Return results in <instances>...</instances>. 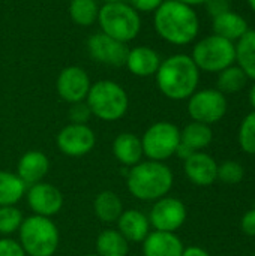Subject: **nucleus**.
<instances>
[{
  "instance_id": "nucleus-33",
  "label": "nucleus",
  "mask_w": 255,
  "mask_h": 256,
  "mask_svg": "<svg viewBox=\"0 0 255 256\" xmlns=\"http://www.w3.org/2000/svg\"><path fill=\"white\" fill-rule=\"evenodd\" d=\"M0 256H27L23 250L21 244L11 238V237H2L0 238Z\"/></svg>"
},
{
  "instance_id": "nucleus-44",
  "label": "nucleus",
  "mask_w": 255,
  "mask_h": 256,
  "mask_svg": "<svg viewBox=\"0 0 255 256\" xmlns=\"http://www.w3.org/2000/svg\"><path fill=\"white\" fill-rule=\"evenodd\" d=\"M228 2H230V0H228Z\"/></svg>"
},
{
  "instance_id": "nucleus-41",
  "label": "nucleus",
  "mask_w": 255,
  "mask_h": 256,
  "mask_svg": "<svg viewBox=\"0 0 255 256\" xmlns=\"http://www.w3.org/2000/svg\"><path fill=\"white\" fill-rule=\"evenodd\" d=\"M248 4H249V8L255 12V0H248Z\"/></svg>"
},
{
  "instance_id": "nucleus-18",
  "label": "nucleus",
  "mask_w": 255,
  "mask_h": 256,
  "mask_svg": "<svg viewBox=\"0 0 255 256\" xmlns=\"http://www.w3.org/2000/svg\"><path fill=\"white\" fill-rule=\"evenodd\" d=\"M183 243L174 232L153 231L143 242V256H182Z\"/></svg>"
},
{
  "instance_id": "nucleus-6",
  "label": "nucleus",
  "mask_w": 255,
  "mask_h": 256,
  "mask_svg": "<svg viewBox=\"0 0 255 256\" xmlns=\"http://www.w3.org/2000/svg\"><path fill=\"white\" fill-rule=\"evenodd\" d=\"M86 102L92 114L102 122L120 120L129 106L125 88L111 80H101L92 84Z\"/></svg>"
},
{
  "instance_id": "nucleus-14",
  "label": "nucleus",
  "mask_w": 255,
  "mask_h": 256,
  "mask_svg": "<svg viewBox=\"0 0 255 256\" xmlns=\"http://www.w3.org/2000/svg\"><path fill=\"white\" fill-rule=\"evenodd\" d=\"M92 87L87 72L80 66L65 68L56 81V88L59 96L68 104H77L86 100L89 90Z\"/></svg>"
},
{
  "instance_id": "nucleus-24",
  "label": "nucleus",
  "mask_w": 255,
  "mask_h": 256,
  "mask_svg": "<svg viewBox=\"0 0 255 256\" xmlns=\"http://www.w3.org/2000/svg\"><path fill=\"white\" fill-rule=\"evenodd\" d=\"M236 64L245 72L248 80L255 81V30H248L236 42Z\"/></svg>"
},
{
  "instance_id": "nucleus-27",
  "label": "nucleus",
  "mask_w": 255,
  "mask_h": 256,
  "mask_svg": "<svg viewBox=\"0 0 255 256\" xmlns=\"http://www.w3.org/2000/svg\"><path fill=\"white\" fill-rule=\"evenodd\" d=\"M248 76L245 75V72L234 63L228 68H225L224 70H221L218 74V90L224 94H230V93H237L240 92L245 86H246Z\"/></svg>"
},
{
  "instance_id": "nucleus-8",
  "label": "nucleus",
  "mask_w": 255,
  "mask_h": 256,
  "mask_svg": "<svg viewBox=\"0 0 255 256\" xmlns=\"http://www.w3.org/2000/svg\"><path fill=\"white\" fill-rule=\"evenodd\" d=\"M141 144L149 160L164 162L176 154L180 144V129L170 122L153 123L141 136Z\"/></svg>"
},
{
  "instance_id": "nucleus-34",
  "label": "nucleus",
  "mask_w": 255,
  "mask_h": 256,
  "mask_svg": "<svg viewBox=\"0 0 255 256\" xmlns=\"http://www.w3.org/2000/svg\"><path fill=\"white\" fill-rule=\"evenodd\" d=\"M204 6H206L207 14L212 18H215V16L230 10V2L228 0H207L204 3Z\"/></svg>"
},
{
  "instance_id": "nucleus-20",
  "label": "nucleus",
  "mask_w": 255,
  "mask_h": 256,
  "mask_svg": "<svg viewBox=\"0 0 255 256\" xmlns=\"http://www.w3.org/2000/svg\"><path fill=\"white\" fill-rule=\"evenodd\" d=\"M159 54L150 46H135L128 51L125 66L135 76H152L161 64Z\"/></svg>"
},
{
  "instance_id": "nucleus-32",
  "label": "nucleus",
  "mask_w": 255,
  "mask_h": 256,
  "mask_svg": "<svg viewBox=\"0 0 255 256\" xmlns=\"http://www.w3.org/2000/svg\"><path fill=\"white\" fill-rule=\"evenodd\" d=\"M92 111L87 105L86 100L83 102H77V104H71L69 108V120L74 124H87V122L92 118Z\"/></svg>"
},
{
  "instance_id": "nucleus-31",
  "label": "nucleus",
  "mask_w": 255,
  "mask_h": 256,
  "mask_svg": "<svg viewBox=\"0 0 255 256\" xmlns=\"http://www.w3.org/2000/svg\"><path fill=\"white\" fill-rule=\"evenodd\" d=\"M243 166L234 160H227L222 165H218V180L225 184H237L243 180Z\"/></svg>"
},
{
  "instance_id": "nucleus-29",
  "label": "nucleus",
  "mask_w": 255,
  "mask_h": 256,
  "mask_svg": "<svg viewBox=\"0 0 255 256\" xmlns=\"http://www.w3.org/2000/svg\"><path fill=\"white\" fill-rule=\"evenodd\" d=\"M24 216L20 208L15 206H5L0 207V236L9 237L14 232H18Z\"/></svg>"
},
{
  "instance_id": "nucleus-15",
  "label": "nucleus",
  "mask_w": 255,
  "mask_h": 256,
  "mask_svg": "<svg viewBox=\"0 0 255 256\" xmlns=\"http://www.w3.org/2000/svg\"><path fill=\"white\" fill-rule=\"evenodd\" d=\"M185 174L197 186L206 188L218 180V164L216 160L203 152L192 153L185 160Z\"/></svg>"
},
{
  "instance_id": "nucleus-30",
  "label": "nucleus",
  "mask_w": 255,
  "mask_h": 256,
  "mask_svg": "<svg viewBox=\"0 0 255 256\" xmlns=\"http://www.w3.org/2000/svg\"><path fill=\"white\" fill-rule=\"evenodd\" d=\"M239 144L248 154H255V111L249 112L239 129Z\"/></svg>"
},
{
  "instance_id": "nucleus-2",
  "label": "nucleus",
  "mask_w": 255,
  "mask_h": 256,
  "mask_svg": "<svg viewBox=\"0 0 255 256\" xmlns=\"http://www.w3.org/2000/svg\"><path fill=\"white\" fill-rule=\"evenodd\" d=\"M155 76L156 86L165 98L185 100L197 92L200 70L191 56L173 54L161 62Z\"/></svg>"
},
{
  "instance_id": "nucleus-9",
  "label": "nucleus",
  "mask_w": 255,
  "mask_h": 256,
  "mask_svg": "<svg viewBox=\"0 0 255 256\" xmlns=\"http://www.w3.org/2000/svg\"><path fill=\"white\" fill-rule=\"evenodd\" d=\"M227 112V98L218 88L197 90L188 99V114L192 122L213 124Z\"/></svg>"
},
{
  "instance_id": "nucleus-35",
  "label": "nucleus",
  "mask_w": 255,
  "mask_h": 256,
  "mask_svg": "<svg viewBox=\"0 0 255 256\" xmlns=\"http://www.w3.org/2000/svg\"><path fill=\"white\" fill-rule=\"evenodd\" d=\"M164 0H128L137 12H155Z\"/></svg>"
},
{
  "instance_id": "nucleus-12",
  "label": "nucleus",
  "mask_w": 255,
  "mask_h": 256,
  "mask_svg": "<svg viewBox=\"0 0 255 256\" xmlns=\"http://www.w3.org/2000/svg\"><path fill=\"white\" fill-rule=\"evenodd\" d=\"M26 198L33 214L50 219L60 213L65 202L60 189L47 182H39L36 184L29 186L26 190Z\"/></svg>"
},
{
  "instance_id": "nucleus-5",
  "label": "nucleus",
  "mask_w": 255,
  "mask_h": 256,
  "mask_svg": "<svg viewBox=\"0 0 255 256\" xmlns=\"http://www.w3.org/2000/svg\"><path fill=\"white\" fill-rule=\"evenodd\" d=\"M98 22L102 33L123 44L134 40L141 30L140 14L125 2L104 3L99 8Z\"/></svg>"
},
{
  "instance_id": "nucleus-17",
  "label": "nucleus",
  "mask_w": 255,
  "mask_h": 256,
  "mask_svg": "<svg viewBox=\"0 0 255 256\" xmlns=\"http://www.w3.org/2000/svg\"><path fill=\"white\" fill-rule=\"evenodd\" d=\"M117 231L129 243H143L150 234L149 216L140 210H123L117 219Z\"/></svg>"
},
{
  "instance_id": "nucleus-21",
  "label": "nucleus",
  "mask_w": 255,
  "mask_h": 256,
  "mask_svg": "<svg viewBox=\"0 0 255 256\" xmlns=\"http://www.w3.org/2000/svg\"><path fill=\"white\" fill-rule=\"evenodd\" d=\"M212 27H213V34H218L231 42H237L249 30L246 20L240 14L233 12L231 9L215 16Z\"/></svg>"
},
{
  "instance_id": "nucleus-22",
  "label": "nucleus",
  "mask_w": 255,
  "mask_h": 256,
  "mask_svg": "<svg viewBox=\"0 0 255 256\" xmlns=\"http://www.w3.org/2000/svg\"><path fill=\"white\" fill-rule=\"evenodd\" d=\"M95 216L104 224H114L123 213V202L113 190H104L96 195L93 201Z\"/></svg>"
},
{
  "instance_id": "nucleus-28",
  "label": "nucleus",
  "mask_w": 255,
  "mask_h": 256,
  "mask_svg": "<svg viewBox=\"0 0 255 256\" xmlns=\"http://www.w3.org/2000/svg\"><path fill=\"white\" fill-rule=\"evenodd\" d=\"M98 14L99 8L95 0H71L69 3V16L77 26L89 27L95 24Z\"/></svg>"
},
{
  "instance_id": "nucleus-40",
  "label": "nucleus",
  "mask_w": 255,
  "mask_h": 256,
  "mask_svg": "<svg viewBox=\"0 0 255 256\" xmlns=\"http://www.w3.org/2000/svg\"><path fill=\"white\" fill-rule=\"evenodd\" d=\"M249 102H251V106L254 108L255 111V82L252 84L251 90H249Z\"/></svg>"
},
{
  "instance_id": "nucleus-36",
  "label": "nucleus",
  "mask_w": 255,
  "mask_h": 256,
  "mask_svg": "<svg viewBox=\"0 0 255 256\" xmlns=\"http://www.w3.org/2000/svg\"><path fill=\"white\" fill-rule=\"evenodd\" d=\"M242 231L249 236V237H255V208L249 210L248 213H245V216L242 218Z\"/></svg>"
},
{
  "instance_id": "nucleus-19",
  "label": "nucleus",
  "mask_w": 255,
  "mask_h": 256,
  "mask_svg": "<svg viewBox=\"0 0 255 256\" xmlns=\"http://www.w3.org/2000/svg\"><path fill=\"white\" fill-rule=\"evenodd\" d=\"M113 154L119 164L132 168L143 160V144L141 138L131 132L119 134L113 141Z\"/></svg>"
},
{
  "instance_id": "nucleus-7",
  "label": "nucleus",
  "mask_w": 255,
  "mask_h": 256,
  "mask_svg": "<svg viewBox=\"0 0 255 256\" xmlns=\"http://www.w3.org/2000/svg\"><path fill=\"white\" fill-rule=\"evenodd\" d=\"M191 58L198 70L219 74L236 63V44L218 34H210L194 45Z\"/></svg>"
},
{
  "instance_id": "nucleus-16",
  "label": "nucleus",
  "mask_w": 255,
  "mask_h": 256,
  "mask_svg": "<svg viewBox=\"0 0 255 256\" xmlns=\"http://www.w3.org/2000/svg\"><path fill=\"white\" fill-rule=\"evenodd\" d=\"M50 171V159L45 153L38 150H30L24 153L17 165V176L29 188L45 178Z\"/></svg>"
},
{
  "instance_id": "nucleus-23",
  "label": "nucleus",
  "mask_w": 255,
  "mask_h": 256,
  "mask_svg": "<svg viewBox=\"0 0 255 256\" xmlns=\"http://www.w3.org/2000/svg\"><path fill=\"white\" fill-rule=\"evenodd\" d=\"M213 140V132L209 124L191 122L180 130V142L192 152H201Z\"/></svg>"
},
{
  "instance_id": "nucleus-37",
  "label": "nucleus",
  "mask_w": 255,
  "mask_h": 256,
  "mask_svg": "<svg viewBox=\"0 0 255 256\" xmlns=\"http://www.w3.org/2000/svg\"><path fill=\"white\" fill-rule=\"evenodd\" d=\"M182 256H210L204 249L198 248V246H189L186 249H183V255Z\"/></svg>"
},
{
  "instance_id": "nucleus-4",
  "label": "nucleus",
  "mask_w": 255,
  "mask_h": 256,
  "mask_svg": "<svg viewBox=\"0 0 255 256\" xmlns=\"http://www.w3.org/2000/svg\"><path fill=\"white\" fill-rule=\"evenodd\" d=\"M18 243L27 256H53L60 243V232L50 218L32 214L18 230Z\"/></svg>"
},
{
  "instance_id": "nucleus-25",
  "label": "nucleus",
  "mask_w": 255,
  "mask_h": 256,
  "mask_svg": "<svg viewBox=\"0 0 255 256\" xmlns=\"http://www.w3.org/2000/svg\"><path fill=\"white\" fill-rule=\"evenodd\" d=\"M129 242L117 230H104L96 238V255L126 256Z\"/></svg>"
},
{
  "instance_id": "nucleus-26",
  "label": "nucleus",
  "mask_w": 255,
  "mask_h": 256,
  "mask_svg": "<svg viewBox=\"0 0 255 256\" xmlns=\"http://www.w3.org/2000/svg\"><path fill=\"white\" fill-rule=\"evenodd\" d=\"M27 186L11 171H0V207L15 206L26 195Z\"/></svg>"
},
{
  "instance_id": "nucleus-39",
  "label": "nucleus",
  "mask_w": 255,
  "mask_h": 256,
  "mask_svg": "<svg viewBox=\"0 0 255 256\" xmlns=\"http://www.w3.org/2000/svg\"><path fill=\"white\" fill-rule=\"evenodd\" d=\"M177 2H182V3H185V4H189V6H198V4H204L207 0H177Z\"/></svg>"
},
{
  "instance_id": "nucleus-43",
  "label": "nucleus",
  "mask_w": 255,
  "mask_h": 256,
  "mask_svg": "<svg viewBox=\"0 0 255 256\" xmlns=\"http://www.w3.org/2000/svg\"><path fill=\"white\" fill-rule=\"evenodd\" d=\"M83 256H99V255H96V254H89V255H83Z\"/></svg>"
},
{
  "instance_id": "nucleus-13",
  "label": "nucleus",
  "mask_w": 255,
  "mask_h": 256,
  "mask_svg": "<svg viewBox=\"0 0 255 256\" xmlns=\"http://www.w3.org/2000/svg\"><path fill=\"white\" fill-rule=\"evenodd\" d=\"M87 51L90 57L98 63L108 66H123L126 63L129 48L126 44L99 32L87 39Z\"/></svg>"
},
{
  "instance_id": "nucleus-10",
  "label": "nucleus",
  "mask_w": 255,
  "mask_h": 256,
  "mask_svg": "<svg viewBox=\"0 0 255 256\" xmlns=\"http://www.w3.org/2000/svg\"><path fill=\"white\" fill-rule=\"evenodd\" d=\"M57 148L71 158H81L89 154L96 146V135L87 124L69 123L56 136Z\"/></svg>"
},
{
  "instance_id": "nucleus-3",
  "label": "nucleus",
  "mask_w": 255,
  "mask_h": 256,
  "mask_svg": "<svg viewBox=\"0 0 255 256\" xmlns=\"http://www.w3.org/2000/svg\"><path fill=\"white\" fill-rule=\"evenodd\" d=\"M173 182L174 176L170 166L156 160H141L126 174L128 190L140 201H158L167 196Z\"/></svg>"
},
{
  "instance_id": "nucleus-1",
  "label": "nucleus",
  "mask_w": 255,
  "mask_h": 256,
  "mask_svg": "<svg viewBox=\"0 0 255 256\" xmlns=\"http://www.w3.org/2000/svg\"><path fill=\"white\" fill-rule=\"evenodd\" d=\"M153 27L165 42L188 45L200 32V20L192 6L177 0H164L155 10Z\"/></svg>"
},
{
  "instance_id": "nucleus-42",
  "label": "nucleus",
  "mask_w": 255,
  "mask_h": 256,
  "mask_svg": "<svg viewBox=\"0 0 255 256\" xmlns=\"http://www.w3.org/2000/svg\"><path fill=\"white\" fill-rule=\"evenodd\" d=\"M105 3H113V2H123V0H104Z\"/></svg>"
},
{
  "instance_id": "nucleus-38",
  "label": "nucleus",
  "mask_w": 255,
  "mask_h": 256,
  "mask_svg": "<svg viewBox=\"0 0 255 256\" xmlns=\"http://www.w3.org/2000/svg\"><path fill=\"white\" fill-rule=\"evenodd\" d=\"M192 153H195V152H192L191 148H188L186 146H183L182 142L179 144V147H177V150H176V154L182 159V160H186Z\"/></svg>"
},
{
  "instance_id": "nucleus-11",
  "label": "nucleus",
  "mask_w": 255,
  "mask_h": 256,
  "mask_svg": "<svg viewBox=\"0 0 255 256\" xmlns=\"http://www.w3.org/2000/svg\"><path fill=\"white\" fill-rule=\"evenodd\" d=\"M186 214V207L180 200L164 196L155 201L149 214V222L155 231L176 232L185 224Z\"/></svg>"
}]
</instances>
